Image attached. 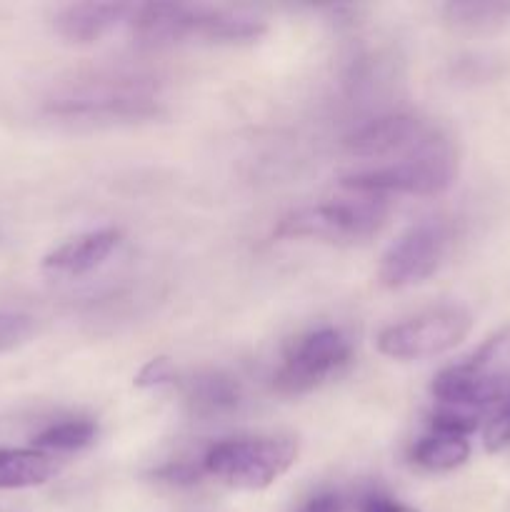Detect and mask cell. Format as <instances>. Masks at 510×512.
I'll list each match as a JSON object with an SVG mask.
<instances>
[{"label":"cell","instance_id":"5b68a950","mask_svg":"<svg viewBox=\"0 0 510 512\" xmlns=\"http://www.w3.org/2000/svg\"><path fill=\"white\" fill-rule=\"evenodd\" d=\"M338 200L300 208L278 220L273 235L278 240H318L328 245H353L380 233L388 208L380 198Z\"/></svg>","mask_w":510,"mask_h":512},{"label":"cell","instance_id":"ba28073f","mask_svg":"<svg viewBox=\"0 0 510 512\" xmlns=\"http://www.w3.org/2000/svg\"><path fill=\"white\" fill-rule=\"evenodd\" d=\"M450 250V228L440 218H425L410 225L383 253L378 280L388 290L413 288L433 278Z\"/></svg>","mask_w":510,"mask_h":512},{"label":"cell","instance_id":"8fae6325","mask_svg":"<svg viewBox=\"0 0 510 512\" xmlns=\"http://www.w3.org/2000/svg\"><path fill=\"white\" fill-rule=\"evenodd\" d=\"M120 230L115 228H100L90 230V233L78 235V238L65 240L55 250H50L43 258V270L50 275H60V278H80L93 270H98L110 255L118 250Z\"/></svg>","mask_w":510,"mask_h":512},{"label":"cell","instance_id":"30bf717a","mask_svg":"<svg viewBox=\"0 0 510 512\" xmlns=\"http://www.w3.org/2000/svg\"><path fill=\"white\" fill-rule=\"evenodd\" d=\"M440 130L410 113H390L368 120L345 135L343 145L355 158H403L425 148Z\"/></svg>","mask_w":510,"mask_h":512},{"label":"cell","instance_id":"9c48e42d","mask_svg":"<svg viewBox=\"0 0 510 512\" xmlns=\"http://www.w3.org/2000/svg\"><path fill=\"white\" fill-rule=\"evenodd\" d=\"M50 113L88 120H143L160 113L153 88L143 80L115 78L85 83L50 105Z\"/></svg>","mask_w":510,"mask_h":512},{"label":"cell","instance_id":"6da1fadb","mask_svg":"<svg viewBox=\"0 0 510 512\" xmlns=\"http://www.w3.org/2000/svg\"><path fill=\"white\" fill-rule=\"evenodd\" d=\"M268 33L250 15L188 3H143L130 15V35L143 48H173L185 43L248 45Z\"/></svg>","mask_w":510,"mask_h":512},{"label":"cell","instance_id":"44dd1931","mask_svg":"<svg viewBox=\"0 0 510 512\" xmlns=\"http://www.w3.org/2000/svg\"><path fill=\"white\" fill-rule=\"evenodd\" d=\"M483 445L488 453L510 448V403L500 405L483 425Z\"/></svg>","mask_w":510,"mask_h":512},{"label":"cell","instance_id":"52a82bcc","mask_svg":"<svg viewBox=\"0 0 510 512\" xmlns=\"http://www.w3.org/2000/svg\"><path fill=\"white\" fill-rule=\"evenodd\" d=\"M353 360L350 340L338 328H318L295 340L273 375L280 395H305L343 373Z\"/></svg>","mask_w":510,"mask_h":512},{"label":"cell","instance_id":"3957f363","mask_svg":"<svg viewBox=\"0 0 510 512\" xmlns=\"http://www.w3.org/2000/svg\"><path fill=\"white\" fill-rule=\"evenodd\" d=\"M430 393L440 405L483 413L510 393V325L490 335L465 363L433 378Z\"/></svg>","mask_w":510,"mask_h":512},{"label":"cell","instance_id":"e0dca14e","mask_svg":"<svg viewBox=\"0 0 510 512\" xmlns=\"http://www.w3.org/2000/svg\"><path fill=\"white\" fill-rule=\"evenodd\" d=\"M95 438H98V425L93 420H65L43 430L33 440V448L43 453H75L93 445Z\"/></svg>","mask_w":510,"mask_h":512},{"label":"cell","instance_id":"4fadbf2b","mask_svg":"<svg viewBox=\"0 0 510 512\" xmlns=\"http://www.w3.org/2000/svg\"><path fill=\"white\" fill-rule=\"evenodd\" d=\"M55 475V460L35 448H0V490L45 485Z\"/></svg>","mask_w":510,"mask_h":512},{"label":"cell","instance_id":"277c9868","mask_svg":"<svg viewBox=\"0 0 510 512\" xmlns=\"http://www.w3.org/2000/svg\"><path fill=\"white\" fill-rule=\"evenodd\" d=\"M298 463L293 438H235L215 443L203 458V473L233 490H265Z\"/></svg>","mask_w":510,"mask_h":512},{"label":"cell","instance_id":"7c38bea8","mask_svg":"<svg viewBox=\"0 0 510 512\" xmlns=\"http://www.w3.org/2000/svg\"><path fill=\"white\" fill-rule=\"evenodd\" d=\"M135 5L128 3H73L58 10L55 33L70 45H93L113 33L120 23L133 15Z\"/></svg>","mask_w":510,"mask_h":512},{"label":"cell","instance_id":"2e32d148","mask_svg":"<svg viewBox=\"0 0 510 512\" xmlns=\"http://www.w3.org/2000/svg\"><path fill=\"white\" fill-rule=\"evenodd\" d=\"M445 20L463 30H493L510 23V3L503 0H463L443 8Z\"/></svg>","mask_w":510,"mask_h":512},{"label":"cell","instance_id":"7a4b0ae2","mask_svg":"<svg viewBox=\"0 0 510 512\" xmlns=\"http://www.w3.org/2000/svg\"><path fill=\"white\" fill-rule=\"evenodd\" d=\"M458 178V150L440 130L425 148L388 160L370 170L343 175L340 185L350 193L373 195H440Z\"/></svg>","mask_w":510,"mask_h":512},{"label":"cell","instance_id":"ac0fdd59","mask_svg":"<svg viewBox=\"0 0 510 512\" xmlns=\"http://www.w3.org/2000/svg\"><path fill=\"white\" fill-rule=\"evenodd\" d=\"M483 423V413H475V410H463V408H448V405H440L438 410H433L430 415V428L435 435H450V438H468Z\"/></svg>","mask_w":510,"mask_h":512},{"label":"cell","instance_id":"8992f818","mask_svg":"<svg viewBox=\"0 0 510 512\" xmlns=\"http://www.w3.org/2000/svg\"><path fill=\"white\" fill-rule=\"evenodd\" d=\"M473 330V315L460 305L425 310L403 323L388 325L375 338L380 355L400 363L438 358L458 348Z\"/></svg>","mask_w":510,"mask_h":512},{"label":"cell","instance_id":"d6986e66","mask_svg":"<svg viewBox=\"0 0 510 512\" xmlns=\"http://www.w3.org/2000/svg\"><path fill=\"white\" fill-rule=\"evenodd\" d=\"M35 335V320L23 313H0V353L20 348Z\"/></svg>","mask_w":510,"mask_h":512},{"label":"cell","instance_id":"5bb4252c","mask_svg":"<svg viewBox=\"0 0 510 512\" xmlns=\"http://www.w3.org/2000/svg\"><path fill=\"white\" fill-rule=\"evenodd\" d=\"M185 398L195 415L213 418V415H223L238 408L240 385L225 373H203L190 380L185 388Z\"/></svg>","mask_w":510,"mask_h":512},{"label":"cell","instance_id":"9a60e30c","mask_svg":"<svg viewBox=\"0 0 510 512\" xmlns=\"http://www.w3.org/2000/svg\"><path fill=\"white\" fill-rule=\"evenodd\" d=\"M468 438H450V435H428L418 440L410 450V460L428 473H450L463 468L470 460Z\"/></svg>","mask_w":510,"mask_h":512},{"label":"cell","instance_id":"cb8c5ba5","mask_svg":"<svg viewBox=\"0 0 510 512\" xmlns=\"http://www.w3.org/2000/svg\"><path fill=\"white\" fill-rule=\"evenodd\" d=\"M360 512H420L413 505H403V503H395V500L388 498H370L368 503L360 508Z\"/></svg>","mask_w":510,"mask_h":512},{"label":"cell","instance_id":"7402d4cb","mask_svg":"<svg viewBox=\"0 0 510 512\" xmlns=\"http://www.w3.org/2000/svg\"><path fill=\"white\" fill-rule=\"evenodd\" d=\"M203 475V465L195 468L193 463H168L153 473L155 480L168 485H195Z\"/></svg>","mask_w":510,"mask_h":512},{"label":"cell","instance_id":"603a6c76","mask_svg":"<svg viewBox=\"0 0 510 512\" xmlns=\"http://www.w3.org/2000/svg\"><path fill=\"white\" fill-rule=\"evenodd\" d=\"M300 512H343V500L333 493L318 495L305 508H300Z\"/></svg>","mask_w":510,"mask_h":512},{"label":"cell","instance_id":"ffe728a7","mask_svg":"<svg viewBox=\"0 0 510 512\" xmlns=\"http://www.w3.org/2000/svg\"><path fill=\"white\" fill-rule=\"evenodd\" d=\"M178 383V370H175L173 360L158 355V358L148 360L143 368L138 370V375L133 378V385L138 390H155L163 388V385H175Z\"/></svg>","mask_w":510,"mask_h":512}]
</instances>
